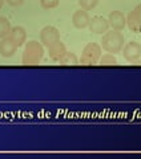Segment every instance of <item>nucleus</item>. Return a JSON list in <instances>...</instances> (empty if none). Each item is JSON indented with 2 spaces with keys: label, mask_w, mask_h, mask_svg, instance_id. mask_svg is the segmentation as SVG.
Listing matches in <instances>:
<instances>
[{
  "label": "nucleus",
  "mask_w": 141,
  "mask_h": 159,
  "mask_svg": "<svg viewBox=\"0 0 141 159\" xmlns=\"http://www.w3.org/2000/svg\"><path fill=\"white\" fill-rule=\"evenodd\" d=\"M127 24H128V27L129 29L132 32H139L141 33V21L134 16V13L133 12H130L128 15V17H127Z\"/></svg>",
  "instance_id": "nucleus-12"
},
{
  "label": "nucleus",
  "mask_w": 141,
  "mask_h": 159,
  "mask_svg": "<svg viewBox=\"0 0 141 159\" xmlns=\"http://www.w3.org/2000/svg\"><path fill=\"white\" fill-rule=\"evenodd\" d=\"M60 0H40V6L44 9H52L59 6Z\"/></svg>",
  "instance_id": "nucleus-17"
},
{
  "label": "nucleus",
  "mask_w": 141,
  "mask_h": 159,
  "mask_svg": "<svg viewBox=\"0 0 141 159\" xmlns=\"http://www.w3.org/2000/svg\"><path fill=\"white\" fill-rule=\"evenodd\" d=\"M6 2L12 7H20L24 3V0H6Z\"/></svg>",
  "instance_id": "nucleus-18"
},
{
  "label": "nucleus",
  "mask_w": 141,
  "mask_h": 159,
  "mask_svg": "<svg viewBox=\"0 0 141 159\" xmlns=\"http://www.w3.org/2000/svg\"><path fill=\"white\" fill-rule=\"evenodd\" d=\"M123 56L128 62H137L141 57V44L137 41H129L124 45Z\"/></svg>",
  "instance_id": "nucleus-5"
},
{
  "label": "nucleus",
  "mask_w": 141,
  "mask_h": 159,
  "mask_svg": "<svg viewBox=\"0 0 141 159\" xmlns=\"http://www.w3.org/2000/svg\"><path fill=\"white\" fill-rule=\"evenodd\" d=\"M108 21H109V27H112L113 31H117V32H121L125 28V25H127V17L120 11L110 12Z\"/></svg>",
  "instance_id": "nucleus-7"
},
{
  "label": "nucleus",
  "mask_w": 141,
  "mask_h": 159,
  "mask_svg": "<svg viewBox=\"0 0 141 159\" xmlns=\"http://www.w3.org/2000/svg\"><path fill=\"white\" fill-rule=\"evenodd\" d=\"M89 29H90V32H93L96 34H105L109 29V21L107 19H104L103 16H95L90 19Z\"/></svg>",
  "instance_id": "nucleus-6"
},
{
  "label": "nucleus",
  "mask_w": 141,
  "mask_h": 159,
  "mask_svg": "<svg viewBox=\"0 0 141 159\" xmlns=\"http://www.w3.org/2000/svg\"><path fill=\"white\" fill-rule=\"evenodd\" d=\"M61 65H77L79 64V60L77 57L75 56L73 53H70V52H65V54L61 57V60L59 61Z\"/></svg>",
  "instance_id": "nucleus-14"
},
{
  "label": "nucleus",
  "mask_w": 141,
  "mask_h": 159,
  "mask_svg": "<svg viewBox=\"0 0 141 159\" xmlns=\"http://www.w3.org/2000/svg\"><path fill=\"white\" fill-rule=\"evenodd\" d=\"M57 41H60V33L55 27L48 25V27H44L41 31H40V43H41L44 47L49 48Z\"/></svg>",
  "instance_id": "nucleus-4"
},
{
  "label": "nucleus",
  "mask_w": 141,
  "mask_h": 159,
  "mask_svg": "<svg viewBox=\"0 0 141 159\" xmlns=\"http://www.w3.org/2000/svg\"><path fill=\"white\" fill-rule=\"evenodd\" d=\"M4 2H6V0H0V8L3 7V4H4Z\"/></svg>",
  "instance_id": "nucleus-20"
},
{
  "label": "nucleus",
  "mask_w": 141,
  "mask_h": 159,
  "mask_svg": "<svg viewBox=\"0 0 141 159\" xmlns=\"http://www.w3.org/2000/svg\"><path fill=\"white\" fill-rule=\"evenodd\" d=\"M44 56V48L41 43L29 41L23 52V64L27 66L37 65Z\"/></svg>",
  "instance_id": "nucleus-2"
},
{
  "label": "nucleus",
  "mask_w": 141,
  "mask_h": 159,
  "mask_svg": "<svg viewBox=\"0 0 141 159\" xmlns=\"http://www.w3.org/2000/svg\"><path fill=\"white\" fill-rule=\"evenodd\" d=\"M11 23H9V20L7 17H3L0 16V39H4L7 37L9 32H11Z\"/></svg>",
  "instance_id": "nucleus-13"
},
{
  "label": "nucleus",
  "mask_w": 141,
  "mask_h": 159,
  "mask_svg": "<svg viewBox=\"0 0 141 159\" xmlns=\"http://www.w3.org/2000/svg\"><path fill=\"white\" fill-rule=\"evenodd\" d=\"M132 12L134 13V16L137 17V19L140 20V21H141V4H139V6L136 7V8L133 9V11H132Z\"/></svg>",
  "instance_id": "nucleus-19"
},
{
  "label": "nucleus",
  "mask_w": 141,
  "mask_h": 159,
  "mask_svg": "<svg viewBox=\"0 0 141 159\" xmlns=\"http://www.w3.org/2000/svg\"><path fill=\"white\" fill-rule=\"evenodd\" d=\"M16 51H17V45L9 39V36L0 40V56L4 58L12 57L16 53Z\"/></svg>",
  "instance_id": "nucleus-8"
},
{
  "label": "nucleus",
  "mask_w": 141,
  "mask_h": 159,
  "mask_svg": "<svg viewBox=\"0 0 141 159\" xmlns=\"http://www.w3.org/2000/svg\"><path fill=\"white\" fill-rule=\"evenodd\" d=\"M89 23H90V17L87 11H84V9H79L73 13L72 16V24L77 29H84L89 27Z\"/></svg>",
  "instance_id": "nucleus-9"
},
{
  "label": "nucleus",
  "mask_w": 141,
  "mask_h": 159,
  "mask_svg": "<svg viewBox=\"0 0 141 159\" xmlns=\"http://www.w3.org/2000/svg\"><path fill=\"white\" fill-rule=\"evenodd\" d=\"M8 36H9V39H11L12 41L17 45V48H19V47L24 45V43H26V40H27V32H26V29H24L23 27L17 25V27H13L11 29V32H9Z\"/></svg>",
  "instance_id": "nucleus-10"
},
{
  "label": "nucleus",
  "mask_w": 141,
  "mask_h": 159,
  "mask_svg": "<svg viewBox=\"0 0 141 159\" xmlns=\"http://www.w3.org/2000/svg\"><path fill=\"white\" fill-rule=\"evenodd\" d=\"M65 52H67V49H65V45L61 41L55 43L53 45H51L48 48L49 57H51V60H53V61H60L61 57L65 54Z\"/></svg>",
  "instance_id": "nucleus-11"
},
{
  "label": "nucleus",
  "mask_w": 141,
  "mask_h": 159,
  "mask_svg": "<svg viewBox=\"0 0 141 159\" xmlns=\"http://www.w3.org/2000/svg\"><path fill=\"white\" fill-rule=\"evenodd\" d=\"M99 0H79V4L81 9L84 11H90V9H93L95 7L97 6Z\"/></svg>",
  "instance_id": "nucleus-16"
},
{
  "label": "nucleus",
  "mask_w": 141,
  "mask_h": 159,
  "mask_svg": "<svg viewBox=\"0 0 141 159\" xmlns=\"http://www.w3.org/2000/svg\"><path fill=\"white\" fill-rule=\"evenodd\" d=\"M124 44H125V39L121 34V32L117 31L107 32L101 40V48L110 54L120 53L124 48Z\"/></svg>",
  "instance_id": "nucleus-1"
},
{
  "label": "nucleus",
  "mask_w": 141,
  "mask_h": 159,
  "mask_svg": "<svg viewBox=\"0 0 141 159\" xmlns=\"http://www.w3.org/2000/svg\"><path fill=\"white\" fill-rule=\"evenodd\" d=\"M101 51H103V48L100 44H96V43L87 44L85 48L83 49L80 64L81 65H96L100 57H101Z\"/></svg>",
  "instance_id": "nucleus-3"
},
{
  "label": "nucleus",
  "mask_w": 141,
  "mask_h": 159,
  "mask_svg": "<svg viewBox=\"0 0 141 159\" xmlns=\"http://www.w3.org/2000/svg\"><path fill=\"white\" fill-rule=\"evenodd\" d=\"M116 64H117V60H116L114 54L107 53V54H104L103 57H100V65H104V66H112V65H116Z\"/></svg>",
  "instance_id": "nucleus-15"
}]
</instances>
